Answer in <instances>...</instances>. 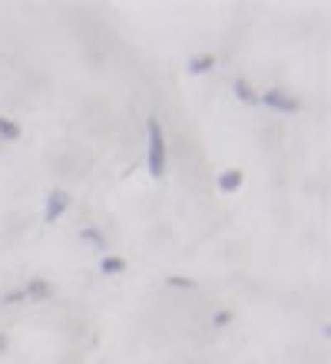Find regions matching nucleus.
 Listing matches in <instances>:
<instances>
[{
    "label": "nucleus",
    "instance_id": "1",
    "mask_svg": "<svg viewBox=\"0 0 331 364\" xmlns=\"http://www.w3.org/2000/svg\"><path fill=\"white\" fill-rule=\"evenodd\" d=\"M146 139H149V153H146V166H149V176H166V136H162L159 119H149L146 123Z\"/></svg>",
    "mask_w": 331,
    "mask_h": 364
},
{
    "label": "nucleus",
    "instance_id": "2",
    "mask_svg": "<svg viewBox=\"0 0 331 364\" xmlns=\"http://www.w3.org/2000/svg\"><path fill=\"white\" fill-rule=\"evenodd\" d=\"M258 103L262 106H268V109H275V113H298L302 109V103L295 100V96H288V93H282V90H265L262 96H258Z\"/></svg>",
    "mask_w": 331,
    "mask_h": 364
},
{
    "label": "nucleus",
    "instance_id": "3",
    "mask_svg": "<svg viewBox=\"0 0 331 364\" xmlns=\"http://www.w3.org/2000/svg\"><path fill=\"white\" fill-rule=\"evenodd\" d=\"M66 205H70V196H66L63 189H53L47 196V205H43V222H47V225H53V222H57L60 215L66 212Z\"/></svg>",
    "mask_w": 331,
    "mask_h": 364
},
{
    "label": "nucleus",
    "instance_id": "4",
    "mask_svg": "<svg viewBox=\"0 0 331 364\" xmlns=\"http://www.w3.org/2000/svg\"><path fill=\"white\" fill-rule=\"evenodd\" d=\"M50 295H53V288H50V282H43V278H30L27 288H23V298H27V301H47Z\"/></svg>",
    "mask_w": 331,
    "mask_h": 364
},
{
    "label": "nucleus",
    "instance_id": "5",
    "mask_svg": "<svg viewBox=\"0 0 331 364\" xmlns=\"http://www.w3.org/2000/svg\"><path fill=\"white\" fill-rule=\"evenodd\" d=\"M238 186H242V173H238V169H226V173L219 176V192H236Z\"/></svg>",
    "mask_w": 331,
    "mask_h": 364
},
{
    "label": "nucleus",
    "instance_id": "6",
    "mask_svg": "<svg viewBox=\"0 0 331 364\" xmlns=\"http://www.w3.org/2000/svg\"><path fill=\"white\" fill-rule=\"evenodd\" d=\"M216 67V57H212V53H199V57H192L189 60V73H209V70Z\"/></svg>",
    "mask_w": 331,
    "mask_h": 364
},
{
    "label": "nucleus",
    "instance_id": "7",
    "mask_svg": "<svg viewBox=\"0 0 331 364\" xmlns=\"http://www.w3.org/2000/svg\"><path fill=\"white\" fill-rule=\"evenodd\" d=\"M0 139L4 143H17L20 139V126L14 119H7V116H0Z\"/></svg>",
    "mask_w": 331,
    "mask_h": 364
},
{
    "label": "nucleus",
    "instance_id": "8",
    "mask_svg": "<svg viewBox=\"0 0 331 364\" xmlns=\"http://www.w3.org/2000/svg\"><path fill=\"white\" fill-rule=\"evenodd\" d=\"M100 272H103V275H123V272H126V262L116 259V255H106V259L100 262Z\"/></svg>",
    "mask_w": 331,
    "mask_h": 364
},
{
    "label": "nucleus",
    "instance_id": "9",
    "mask_svg": "<svg viewBox=\"0 0 331 364\" xmlns=\"http://www.w3.org/2000/svg\"><path fill=\"white\" fill-rule=\"evenodd\" d=\"M80 239L90 242V245H96V249H106V239H103V232L93 229V225H86V229H80Z\"/></svg>",
    "mask_w": 331,
    "mask_h": 364
},
{
    "label": "nucleus",
    "instance_id": "10",
    "mask_svg": "<svg viewBox=\"0 0 331 364\" xmlns=\"http://www.w3.org/2000/svg\"><path fill=\"white\" fill-rule=\"evenodd\" d=\"M236 96L242 103H258V96H256V90L248 87V80H236Z\"/></svg>",
    "mask_w": 331,
    "mask_h": 364
},
{
    "label": "nucleus",
    "instance_id": "11",
    "mask_svg": "<svg viewBox=\"0 0 331 364\" xmlns=\"http://www.w3.org/2000/svg\"><path fill=\"white\" fill-rule=\"evenodd\" d=\"M166 285H172V288H196V278H182V275H169V278H166Z\"/></svg>",
    "mask_w": 331,
    "mask_h": 364
},
{
    "label": "nucleus",
    "instance_id": "12",
    "mask_svg": "<svg viewBox=\"0 0 331 364\" xmlns=\"http://www.w3.org/2000/svg\"><path fill=\"white\" fill-rule=\"evenodd\" d=\"M20 301H27V298H23V288H17V291H7V295L0 298V305H20Z\"/></svg>",
    "mask_w": 331,
    "mask_h": 364
},
{
    "label": "nucleus",
    "instance_id": "13",
    "mask_svg": "<svg viewBox=\"0 0 331 364\" xmlns=\"http://www.w3.org/2000/svg\"><path fill=\"white\" fill-rule=\"evenodd\" d=\"M228 325H232V311H219L212 318V328H228Z\"/></svg>",
    "mask_w": 331,
    "mask_h": 364
},
{
    "label": "nucleus",
    "instance_id": "14",
    "mask_svg": "<svg viewBox=\"0 0 331 364\" xmlns=\"http://www.w3.org/2000/svg\"><path fill=\"white\" fill-rule=\"evenodd\" d=\"M7 351V335H0V355Z\"/></svg>",
    "mask_w": 331,
    "mask_h": 364
}]
</instances>
